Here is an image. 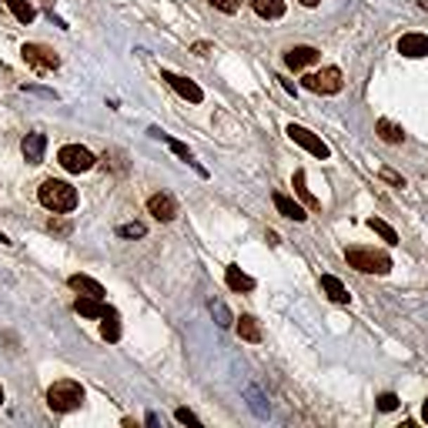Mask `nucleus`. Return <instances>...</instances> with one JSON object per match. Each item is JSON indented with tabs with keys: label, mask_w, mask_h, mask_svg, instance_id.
Instances as JSON below:
<instances>
[{
	"label": "nucleus",
	"mask_w": 428,
	"mask_h": 428,
	"mask_svg": "<svg viewBox=\"0 0 428 428\" xmlns=\"http://www.w3.org/2000/svg\"><path fill=\"white\" fill-rule=\"evenodd\" d=\"M37 201H41L47 211H54V214H67V211L77 207V191L70 188L67 181L47 178L41 188H37Z\"/></svg>",
	"instance_id": "1"
},
{
	"label": "nucleus",
	"mask_w": 428,
	"mask_h": 428,
	"mask_svg": "<svg viewBox=\"0 0 428 428\" xmlns=\"http://www.w3.org/2000/svg\"><path fill=\"white\" fill-rule=\"evenodd\" d=\"M47 405H51V412H74V408H81L84 405V388L77 382H54V385L47 388Z\"/></svg>",
	"instance_id": "2"
},
{
	"label": "nucleus",
	"mask_w": 428,
	"mask_h": 428,
	"mask_svg": "<svg viewBox=\"0 0 428 428\" xmlns=\"http://www.w3.org/2000/svg\"><path fill=\"white\" fill-rule=\"evenodd\" d=\"M348 264L355 271H365V275H388L391 271V258L385 251H375V248H348L345 251Z\"/></svg>",
	"instance_id": "3"
},
{
	"label": "nucleus",
	"mask_w": 428,
	"mask_h": 428,
	"mask_svg": "<svg viewBox=\"0 0 428 428\" xmlns=\"http://www.w3.org/2000/svg\"><path fill=\"white\" fill-rule=\"evenodd\" d=\"M57 161H60V167L70 171V174H84V171H91V167L97 164V157L87 151V148H81V144H64V148L57 151Z\"/></svg>",
	"instance_id": "4"
},
{
	"label": "nucleus",
	"mask_w": 428,
	"mask_h": 428,
	"mask_svg": "<svg viewBox=\"0 0 428 428\" xmlns=\"http://www.w3.org/2000/svg\"><path fill=\"white\" fill-rule=\"evenodd\" d=\"M20 54H24V60H27L30 67L41 70V74L60 67V57H57V51L44 47V44H24V47H20Z\"/></svg>",
	"instance_id": "5"
},
{
	"label": "nucleus",
	"mask_w": 428,
	"mask_h": 428,
	"mask_svg": "<svg viewBox=\"0 0 428 428\" xmlns=\"http://www.w3.org/2000/svg\"><path fill=\"white\" fill-rule=\"evenodd\" d=\"M304 87L315 91V94H338V91H342V70L321 67L318 74H308V77H304Z\"/></svg>",
	"instance_id": "6"
},
{
	"label": "nucleus",
	"mask_w": 428,
	"mask_h": 428,
	"mask_svg": "<svg viewBox=\"0 0 428 428\" xmlns=\"http://www.w3.org/2000/svg\"><path fill=\"white\" fill-rule=\"evenodd\" d=\"M288 138L294 141V144H301L304 151L308 154H315V157H321V161H325V157H328V144H325V141L321 138H315V134H311V131H308V127H301V124H288Z\"/></svg>",
	"instance_id": "7"
},
{
	"label": "nucleus",
	"mask_w": 428,
	"mask_h": 428,
	"mask_svg": "<svg viewBox=\"0 0 428 428\" xmlns=\"http://www.w3.org/2000/svg\"><path fill=\"white\" fill-rule=\"evenodd\" d=\"M161 77H164V81L171 84L181 97H184V100H191V104H201V100H205V91H201L191 77H181V74H174V70H161Z\"/></svg>",
	"instance_id": "8"
},
{
	"label": "nucleus",
	"mask_w": 428,
	"mask_h": 428,
	"mask_svg": "<svg viewBox=\"0 0 428 428\" xmlns=\"http://www.w3.org/2000/svg\"><path fill=\"white\" fill-rule=\"evenodd\" d=\"M148 211H151L157 221H174V218H178V201L167 191L151 194V197H148Z\"/></svg>",
	"instance_id": "9"
},
{
	"label": "nucleus",
	"mask_w": 428,
	"mask_h": 428,
	"mask_svg": "<svg viewBox=\"0 0 428 428\" xmlns=\"http://www.w3.org/2000/svg\"><path fill=\"white\" fill-rule=\"evenodd\" d=\"M74 311L84 315V318H111V315H117L111 304H104V298H91V294H77Z\"/></svg>",
	"instance_id": "10"
},
{
	"label": "nucleus",
	"mask_w": 428,
	"mask_h": 428,
	"mask_svg": "<svg viewBox=\"0 0 428 428\" xmlns=\"http://www.w3.org/2000/svg\"><path fill=\"white\" fill-rule=\"evenodd\" d=\"M44 151H47V138H44V134H37V131L20 141V154H24V161H27V164H41Z\"/></svg>",
	"instance_id": "11"
},
{
	"label": "nucleus",
	"mask_w": 428,
	"mask_h": 428,
	"mask_svg": "<svg viewBox=\"0 0 428 428\" xmlns=\"http://www.w3.org/2000/svg\"><path fill=\"white\" fill-rule=\"evenodd\" d=\"M318 51L315 47H308V44H301V47H291L288 54H285V64H288L291 70H301V67H308V64H318Z\"/></svg>",
	"instance_id": "12"
},
{
	"label": "nucleus",
	"mask_w": 428,
	"mask_h": 428,
	"mask_svg": "<svg viewBox=\"0 0 428 428\" xmlns=\"http://www.w3.org/2000/svg\"><path fill=\"white\" fill-rule=\"evenodd\" d=\"M398 54L401 57H425L428 54V37L425 34H405L398 41Z\"/></svg>",
	"instance_id": "13"
},
{
	"label": "nucleus",
	"mask_w": 428,
	"mask_h": 428,
	"mask_svg": "<svg viewBox=\"0 0 428 428\" xmlns=\"http://www.w3.org/2000/svg\"><path fill=\"white\" fill-rule=\"evenodd\" d=\"M271 201H275V207H278V214H281V218H291V221H304V218H308V214H304V207L298 205L294 197H288V194L278 191Z\"/></svg>",
	"instance_id": "14"
},
{
	"label": "nucleus",
	"mask_w": 428,
	"mask_h": 428,
	"mask_svg": "<svg viewBox=\"0 0 428 428\" xmlns=\"http://www.w3.org/2000/svg\"><path fill=\"white\" fill-rule=\"evenodd\" d=\"M224 278H228V288L231 291H254V278L245 275L238 264H228V268H224Z\"/></svg>",
	"instance_id": "15"
},
{
	"label": "nucleus",
	"mask_w": 428,
	"mask_h": 428,
	"mask_svg": "<svg viewBox=\"0 0 428 428\" xmlns=\"http://www.w3.org/2000/svg\"><path fill=\"white\" fill-rule=\"evenodd\" d=\"M321 288H325V294L332 298V301H338V304H348L351 301V294H348V288L338 281L335 275H321Z\"/></svg>",
	"instance_id": "16"
},
{
	"label": "nucleus",
	"mask_w": 428,
	"mask_h": 428,
	"mask_svg": "<svg viewBox=\"0 0 428 428\" xmlns=\"http://www.w3.org/2000/svg\"><path fill=\"white\" fill-rule=\"evenodd\" d=\"M67 285L74 291H77V294H91V298H104V288H100V285H97L94 278H87V275H70L67 278Z\"/></svg>",
	"instance_id": "17"
},
{
	"label": "nucleus",
	"mask_w": 428,
	"mask_h": 428,
	"mask_svg": "<svg viewBox=\"0 0 428 428\" xmlns=\"http://www.w3.org/2000/svg\"><path fill=\"white\" fill-rule=\"evenodd\" d=\"M251 7L264 20H278V17L285 14V0H251Z\"/></svg>",
	"instance_id": "18"
},
{
	"label": "nucleus",
	"mask_w": 428,
	"mask_h": 428,
	"mask_svg": "<svg viewBox=\"0 0 428 428\" xmlns=\"http://www.w3.org/2000/svg\"><path fill=\"white\" fill-rule=\"evenodd\" d=\"M238 321V335L245 338V342H261V325H258V318H251V315H241V318H235Z\"/></svg>",
	"instance_id": "19"
},
{
	"label": "nucleus",
	"mask_w": 428,
	"mask_h": 428,
	"mask_svg": "<svg viewBox=\"0 0 428 428\" xmlns=\"http://www.w3.org/2000/svg\"><path fill=\"white\" fill-rule=\"evenodd\" d=\"M375 134L385 141V144H401V141H405V131H401L398 124H391L388 117H382V121L375 124Z\"/></svg>",
	"instance_id": "20"
},
{
	"label": "nucleus",
	"mask_w": 428,
	"mask_h": 428,
	"mask_svg": "<svg viewBox=\"0 0 428 428\" xmlns=\"http://www.w3.org/2000/svg\"><path fill=\"white\" fill-rule=\"evenodd\" d=\"M4 7H11V14H14L20 24H30V20L37 17V11H34L30 0H4Z\"/></svg>",
	"instance_id": "21"
},
{
	"label": "nucleus",
	"mask_w": 428,
	"mask_h": 428,
	"mask_svg": "<svg viewBox=\"0 0 428 428\" xmlns=\"http://www.w3.org/2000/svg\"><path fill=\"white\" fill-rule=\"evenodd\" d=\"M294 194H298V197H301L304 205L311 207V211H318V207H321V201H318L315 194L308 191V181H304V171H294Z\"/></svg>",
	"instance_id": "22"
},
{
	"label": "nucleus",
	"mask_w": 428,
	"mask_h": 428,
	"mask_svg": "<svg viewBox=\"0 0 428 428\" xmlns=\"http://www.w3.org/2000/svg\"><path fill=\"white\" fill-rule=\"evenodd\" d=\"M368 228H372L375 235L385 238L388 245H398V235H395V228H391V224H385L382 218H368Z\"/></svg>",
	"instance_id": "23"
},
{
	"label": "nucleus",
	"mask_w": 428,
	"mask_h": 428,
	"mask_svg": "<svg viewBox=\"0 0 428 428\" xmlns=\"http://www.w3.org/2000/svg\"><path fill=\"white\" fill-rule=\"evenodd\" d=\"M151 134H154V138L164 141V144H167V148H171L174 154H178L181 161H191V151H188V144H181V141H174L171 134H161V131H151Z\"/></svg>",
	"instance_id": "24"
},
{
	"label": "nucleus",
	"mask_w": 428,
	"mask_h": 428,
	"mask_svg": "<svg viewBox=\"0 0 428 428\" xmlns=\"http://www.w3.org/2000/svg\"><path fill=\"white\" fill-rule=\"evenodd\" d=\"M211 315L218 318V325H221V328H228V325H235V318H231V311H228V304L224 301H218V298H211Z\"/></svg>",
	"instance_id": "25"
},
{
	"label": "nucleus",
	"mask_w": 428,
	"mask_h": 428,
	"mask_svg": "<svg viewBox=\"0 0 428 428\" xmlns=\"http://www.w3.org/2000/svg\"><path fill=\"white\" fill-rule=\"evenodd\" d=\"M100 335H104V342H117V338H121V321H117V315L104 318V325H100Z\"/></svg>",
	"instance_id": "26"
},
{
	"label": "nucleus",
	"mask_w": 428,
	"mask_h": 428,
	"mask_svg": "<svg viewBox=\"0 0 428 428\" xmlns=\"http://www.w3.org/2000/svg\"><path fill=\"white\" fill-rule=\"evenodd\" d=\"M104 164H111L117 174L127 171V161H124V151H104Z\"/></svg>",
	"instance_id": "27"
},
{
	"label": "nucleus",
	"mask_w": 428,
	"mask_h": 428,
	"mask_svg": "<svg viewBox=\"0 0 428 428\" xmlns=\"http://www.w3.org/2000/svg\"><path fill=\"white\" fill-rule=\"evenodd\" d=\"M144 235H148V228L141 221H131V224H121V228H117V238H144Z\"/></svg>",
	"instance_id": "28"
},
{
	"label": "nucleus",
	"mask_w": 428,
	"mask_h": 428,
	"mask_svg": "<svg viewBox=\"0 0 428 428\" xmlns=\"http://www.w3.org/2000/svg\"><path fill=\"white\" fill-rule=\"evenodd\" d=\"M211 4H214L221 14H238V11H241V0H211Z\"/></svg>",
	"instance_id": "29"
},
{
	"label": "nucleus",
	"mask_w": 428,
	"mask_h": 428,
	"mask_svg": "<svg viewBox=\"0 0 428 428\" xmlns=\"http://www.w3.org/2000/svg\"><path fill=\"white\" fill-rule=\"evenodd\" d=\"M378 408H382V412H395V408H398V398H395L391 391H385V395L378 398Z\"/></svg>",
	"instance_id": "30"
},
{
	"label": "nucleus",
	"mask_w": 428,
	"mask_h": 428,
	"mask_svg": "<svg viewBox=\"0 0 428 428\" xmlns=\"http://www.w3.org/2000/svg\"><path fill=\"white\" fill-rule=\"evenodd\" d=\"M382 181H388V184H395V188H405V178H401V174H395L391 167H382Z\"/></svg>",
	"instance_id": "31"
},
{
	"label": "nucleus",
	"mask_w": 428,
	"mask_h": 428,
	"mask_svg": "<svg viewBox=\"0 0 428 428\" xmlns=\"http://www.w3.org/2000/svg\"><path fill=\"white\" fill-rule=\"evenodd\" d=\"M174 415H178V422H184V425H201V418L194 412H188V408H178Z\"/></svg>",
	"instance_id": "32"
},
{
	"label": "nucleus",
	"mask_w": 428,
	"mask_h": 428,
	"mask_svg": "<svg viewBox=\"0 0 428 428\" xmlns=\"http://www.w3.org/2000/svg\"><path fill=\"white\" fill-rule=\"evenodd\" d=\"M47 231H54V235L67 238V235H70V224H67V221H51V224H47Z\"/></svg>",
	"instance_id": "33"
},
{
	"label": "nucleus",
	"mask_w": 428,
	"mask_h": 428,
	"mask_svg": "<svg viewBox=\"0 0 428 428\" xmlns=\"http://www.w3.org/2000/svg\"><path fill=\"white\" fill-rule=\"evenodd\" d=\"M191 51H194V54H197V57H207V54H211V44L197 41V44H194V47H191Z\"/></svg>",
	"instance_id": "34"
},
{
	"label": "nucleus",
	"mask_w": 428,
	"mask_h": 428,
	"mask_svg": "<svg viewBox=\"0 0 428 428\" xmlns=\"http://www.w3.org/2000/svg\"><path fill=\"white\" fill-rule=\"evenodd\" d=\"M304 7H318V4H321V0H301Z\"/></svg>",
	"instance_id": "35"
},
{
	"label": "nucleus",
	"mask_w": 428,
	"mask_h": 428,
	"mask_svg": "<svg viewBox=\"0 0 428 428\" xmlns=\"http://www.w3.org/2000/svg\"><path fill=\"white\" fill-rule=\"evenodd\" d=\"M422 418L428 422V398H425V405H422Z\"/></svg>",
	"instance_id": "36"
},
{
	"label": "nucleus",
	"mask_w": 428,
	"mask_h": 428,
	"mask_svg": "<svg viewBox=\"0 0 428 428\" xmlns=\"http://www.w3.org/2000/svg\"><path fill=\"white\" fill-rule=\"evenodd\" d=\"M418 4H422V7H425V11H428V0H418Z\"/></svg>",
	"instance_id": "37"
},
{
	"label": "nucleus",
	"mask_w": 428,
	"mask_h": 428,
	"mask_svg": "<svg viewBox=\"0 0 428 428\" xmlns=\"http://www.w3.org/2000/svg\"><path fill=\"white\" fill-rule=\"evenodd\" d=\"M0 405H4V388H0Z\"/></svg>",
	"instance_id": "38"
},
{
	"label": "nucleus",
	"mask_w": 428,
	"mask_h": 428,
	"mask_svg": "<svg viewBox=\"0 0 428 428\" xmlns=\"http://www.w3.org/2000/svg\"><path fill=\"white\" fill-rule=\"evenodd\" d=\"M0 7H4V0H0Z\"/></svg>",
	"instance_id": "39"
}]
</instances>
